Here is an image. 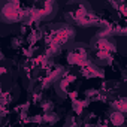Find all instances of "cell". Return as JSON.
Segmentation results:
<instances>
[{
  "mask_svg": "<svg viewBox=\"0 0 127 127\" xmlns=\"http://www.w3.org/2000/svg\"><path fill=\"white\" fill-rule=\"evenodd\" d=\"M112 106H114L115 109L121 111V112H127V99H120L118 102L112 103Z\"/></svg>",
  "mask_w": 127,
  "mask_h": 127,
  "instance_id": "obj_3",
  "label": "cell"
},
{
  "mask_svg": "<svg viewBox=\"0 0 127 127\" xmlns=\"http://www.w3.org/2000/svg\"><path fill=\"white\" fill-rule=\"evenodd\" d=\"M2 15H3V21H6V23H12V21H20V20L23 18L24 14L21 12L20 8H17L14 3H8V5L3 8Z\"/></svg>",
  "mask_w": 127,
  "mask_h": 127,
  "instance_id": "obj_1",
  "label": "cell"
},
{
  "mask_svg": "<svg viewBox=\"0 0 127 127\" xmlns=\"http://www.w3.org/2000/svg\"><path fill=\"white\" fill-rule=\"evenodd\" d=\"M111 121H112L114 124H117V126H118V124H123V123H124V112H121V111L117 109V111L111 115Z\"/></svg>",
  "mask_w": 127,
  "mask_h": 127,
  "instance_id": "obj_2",
  "label": "cell"
}]
</instances>
